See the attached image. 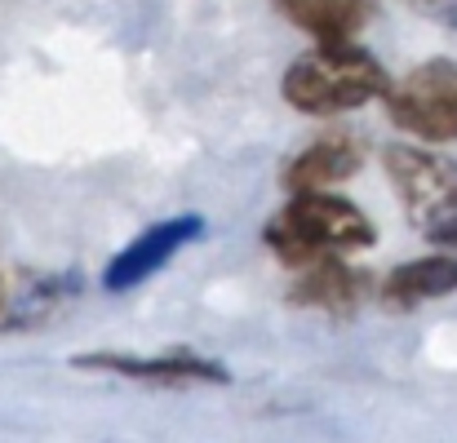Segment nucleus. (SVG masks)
Segmentation results:
<instances>
[{"instance_id": "obj_14", "label": "nucleus", "mask_w": 457, "mask_h": 443, "mask_svg": "<svg viewBox=\"0 0 457 443\" xmlns=\"http://www.w3.org/2000/svg\"><path fill=\"white\" fill-rule=\"evenodd\" d=\"M9 297H13V284H9V271L0 267V319H4V310H9Z\"/></svg>"}, {"instance_id": "obj_5", "label": "nucleus", "mask_w": 457, "mask_h": 443, "mask_svg": "<svg viewBox=\"0 0 457 443\" xmlns=\"http://www.w3.org/2000/svg\"><path fill=\"white\" fill-rule=\"evenodd\" d=\"M204 235V217L200 213H178V217H164L147 226L143 235H134L103 271V289L107 293H129L138 284H147L155 271H164L191 240Z\"/></svg>"}, {"instance_id": "obj_6", "label": "nucleus", "mask_w": 457, "mask_h": 443, "mask_svg": "<svg viewBox=\"0 0 457 443\" xmlns=\"http://www.w3.org/2000/svg\"><path fill=\"white\" fill-rule=\"evenodd\" d=\"M71 368L85 373H112V377H129L143 386H227V368L195 355V350H164V355H71Z\"/></svg>"}, {"instance_id": "obj_10", "label": "nucleus", "mask_w": 457, "mask_h": 443, "mask_svg": "<svg viewBox=\"0 0 457 443\" xmlns=\"http://www.w3.org/2000/svg\"><path fill=\"white\" fill-rule=\"evenodd\" d=\"M276 9L315 45L351 40L373 18V0H276Z\"/></svg>"}, {"instance_id": "obj_11", "label": "nucleus", "mask_w": 457, "mask_h": 443, "mask_svg": "<svg viewBox=\"0 0 457 443\" xmlns=\"http://www.w3.org/2000/svg\"><path fill=\"white\" fill-rule=\"evenodd\" d=\"M80 293H85V284H80L76 271H45V275H31L22 293L9 297V310H4L0 328H40V324L58 319Z\"/></svg>"}, {"instance_id": "obj_9", "label": "nucleus", "mask_w": 457, "mask_h": 443, "mask_svg": "<svg viewBox=\"0 0 457 443\" xmlns=\"http://www.w3.org/2000/svg\"><path fill=\"white\" fill-rule=\"evenodd\" d=\"M449 293H457V258H449V253L400 262L378 284V301L386 310H418L422 301H436V297Z\"/></svg>"}, {"instance_id": "obj_2", "label": "nucleus", "mask_w": 457, "mask_h": 443, "mask_svg": "<svg viewBox=\"0 0 457 443\" xmlns=\"http://www.w3.org/2000/svg\"><path fill=\"white\" fill-rule=\"evenodd\" d=\"M262 244L289 271H303L324 258H351L373 244V222L360 204L333 191H303L262 226Z\"/></svg>"}, {"instance_id": "obj_7", "label": "nucleus", "mask_w": 457, "mask_h": 443, "mask_svg": "<svg viewBox=\"0 0 457 443\" xmlns=\"http://www.w3.org/2000/svg\"><path fill=\"white\" fill-rule=\"evenodd\" d=\"M364 164V143L351 134V129H324L320 138H311L298 155H289L280 182L289 195H303V191H333L342 186L346 177H355Z\"/></svg>"}, {"instance_id": "obj_12", "label": "nucleus", "mask_w": 457, "mask_h": 443, "mask_svg": "<svg viewBox=\"0 0 457 443\" xmlns=\"http://www.w3.org/2000/svg\"><path fill=\"white\" fill-rule=\"evenodd\" d=\"M413 9H422L427 18H436V22H449L457 27V0H409Z\"/></svg>"}, {"instance_id": "obj_13", "label": "nucleus", "mask_w": 457, "mask_h": 443, "mask_svg": "<svg viewBox=\"0 0 457 443\" xmlns=\"http://www.w3.org/2000/svg\"><path fill=\"white\" fill-rule=\"evenodd\" d=\"M431 240H436L440 249H453V253H457V217H449V222H440V226L431 231Z\"/></svg>"}, {"instance_id": "obj_8", "label": "nucleus", "mask_w": 457, "mask_h": 443, "mask_svg": "<svg viewBox=\"0 0 457 443\" xmlns=\"http://www.w3.org/2000/svg\"><path fill=\"white\" fill-rule=\"evenodd\" d=\"M369 293H378L369 284L364 271H355L346 258H324V262H311L298 271V280L289 284V301L306 306V310H333V315H346L355 310Z\"/></svg>"}, {"instance_id": "obj_3", "label": "nucleus", "mask_w": 457, "mask_h": 443, "mask_svg": "<svg viewBox=\"0 0 457 443\" xmlns=\"http://www.w3.org/2000/svg\"><path fill=\"white\" fill-rule=\"evenodd\" d=\"M395 129L418 143H453L457 138V62L431 58L400 80H391L382 98Z\"/></svg>"}, {"instance_id": "obj_1", "label": "nucleus", "mask_w": 457, "mask_h": 443, "mask_svg": "<svg viewBox=\"0 0 457 443\" xmlns=\"http://www.w3.org/2000/svg\"><path fill=\"white\" fill-rule=\"evenodd\" d=\"M386 89H391L386 67L351 40L311 45L285 67V80H280L285 103L315 120H333V116L360 111L369 103H382Z\"/></svg>"}, {"instance_id": "obj_4", "label": "nucleus", "mask_w": 457, "mask_h": 443, "mask_svg": "<svg viewBox=\"0 0 457 443\" xmlns=\"http://www.w3.org/2000/svg\"><path fill=\"white\" fill-rule=\"evenodd\" d=\"M386 177L418 231H436L440 222L457 217V160L422 143H391L382 151Z\"/></svg>"}]
</instances>
